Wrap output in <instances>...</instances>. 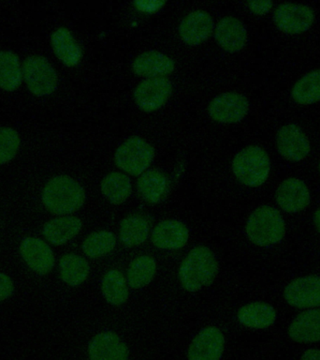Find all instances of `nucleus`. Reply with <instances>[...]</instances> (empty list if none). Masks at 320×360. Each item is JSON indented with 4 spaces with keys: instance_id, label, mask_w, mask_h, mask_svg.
<instances>
[{
    "instance_id": "nucleus-1",
    "label": "nucleus",
    "mask_w": 320,
    "mask_h": 360,
    "mask_svg": "<svg viewBox=\"0 0 320 360\" xmlns=\"http://www.w3.org/2000/svg\"><path fill=\"white\" fill-rule=\"evenodd\" d=\"M41 200L45 208L53 215L69 216L83 207L86 193L72 177L58 176L45 184Z\"/></svg>"
},
{
    "instance_id": "nucleus-2",
    "label": "nucleus",
    "mask_w": 320,
    "mask_h": 360,
    "mask_svg": "<svg viewBox=\"0 0 320 360\" xmlns=\"http://www.w3.org/2000/svg\"><path fill=\"white\" fill-rule=\"evenodd\" d=\"M219 266L209 248L198 246L191 250L179 269L180 283L187 292H196L210 286L218 276Z\"/></svg>"
},
{
    "instance_id": "nucleus-3",
    "label": "nucleus",
    "mask_w": 320,
    "mask_h": 360,
    "mask_svg": "<svg viewBox=\"0 0 320 360\" xmlns=\"http://www.w3.org/2000/svg\"><path fill=\"white\" fill-rule=\"evenodd\" d=\"M247 238L260 247L279 243L286 233V224L279 211L262 205L250 215L246 226Z\"/></svg>"
},
{
    "instance_id": "nucleus-4",
    "label": "nucleus",
    "mask_w": 320,
    "mask_h": 360,
    "mask_svg": "<svg viewBox=\"0 0 320 360\" xmlns=\"http://www.w3.org/2000/svg\"><path fill=\"white\" fill-rule=\"evenodd\" d=\"M232 170L239 181L244 185L260 187L268 179L271 160L267 152L260 146H247L236 155Z\"/></svg>"
},
{
    "instance_id": "nucleus-5",
    "label": "nucleus",
    "mask_w": 320,
    "mask_h": 360,
    "mask_svg": "<svg viewBox=\"0 0 320 360\" xmlns=\"http://www.w3.org/2000/svg\"><path fill=\"white\" fill-rule=\"evenodd\" d=\"M154 157L153 146L142 138H128L117 148L114 162L117 167L131 176H138L145 173Z\"/></svg>"
},
{
    "instance_id": "nucleus-6",
    "label": "nucleus",
    "mask_w": 320,
    "mask_h": 360,
    "mask_svg": "<svg viewBox=\"0 0 320 360\" xmlns=\"http://www.w3.org/2000/svg\"><path fill=\"white\" fill-rule=\"evenodd\" d=\"M22 78L28 90L36 97L52 94L58 84L55 68L41 56H30L25 58L22 63Z\"/></svg>"
},
{
    "instance_id": "nucleus-7",
    "label": "nucleus",
    "mask_w": 320,
    "mask_h": 360,
    "mask_svg": "<svg viewBox=\"0 0 320 360\" xmlns=\"http://www.w3.org/2000/svg\"><path fill=\"white\" fill-rule=\"evenodd\" d=\"M171 92L173 86L168 78H147L135 89L134 100L143 112H152L165 105Z\"/></svg>"
},
{
    "instance_id": "nucleus-8",
    "label": "nucleus",
    "mask_w": 320,
    "mask_h": 360,
    "mask_svg": "<svg viewBox=\"0 0 320 360\" xmlns=\"http://www.w3.org/2000/svg\"><path fill=\"white\" fill-rule=\"evenodd\" d=\"M274 21L283 32L300 34L312 27L314 21V14L307 6L284 3L274 11Z\"/></svg>"
},
{
    "instance_id": "nucleus-9",
    "label": "nucleus",
    "mask_w": 320,
    "mask_h": 360,
    "mask_svg": "<svg viewBox=\"0 0 320 360\" xmlns=\"http://www.w3.org/2000/svg\"><path fill=\"white\" fill-rule=\"evenodd\" d=\"M209 115L218 123L240 122L249 110L248 100L244 95L227 92L218 96L211 101Z\"/></svg>"
},
{
    "instance_id": "nucleus-10",
    "label": "nucleus",
    "mask_w": 320,
    "mask_h": 360,
    "mask_svg": "<svg viewBox=\"0 0 320 360\" xmlns=\"http://www.w3.org/2000/svg\"><path fill=\"white\" fill-rule=\"evenodd\" d=\"M20 255L27 266L36 274H49L55 266V253L52 248L41 238L34 236L22 238L20 244Z\"/></svg>"
},
{
    "instance_id": "nucleus-11",
    "label": "nucleus",
    "mask_w": 320,
    "mask_h": 360,
    "mask_svg": "<svg viewBox=\"0 0 320 360\" xmlns=\"http://www.w3.org/2000/svg\"><path fill=\"white\" fill-rule=\"evenodd\" d=\"M284 297L295 308L320 307V276H306L292 281L284 290Z\"/></svg>"
},
{
    "instance_id": "nucleus-12",
    "label": "nucleus",
    "mask_w": 320,
    "mask_h": 360,
    "mask_svg": "<svg viewBox=\"0 0 320 360\" xmlns=\"http://www.w3.org/2000/svg\"><path fill=\"white\" fill-rule=\"evenodd\" d=\"M276 146L281 156L291 162L305 159L311 149L307 136L295 124H288L279 129L276 135Z\"/></svg>"
},
{
    "instance_id": "nucleus-13",
    "label": "nucleus",
    "mask_w": 320,
    "mask_h": 360,
    "mask_svg": "<svg viewBox=\"0 0 320 360\" xmlns=\"http://www.w3.org/2000/svg\"><path fill=\"white\" fill-rule=\"evenodd\" d=\"M224 346L225 337L220 329L208 326L194 338L188 349V360H220Z\"/></svg>"
},
{
    "instance_id": "nucleus-14",
    "label": "nucleus",
    "mask_w": 320,
    "mask_h": 360,
    "mask_svg": "<svg viewBox=\"0 0 320 360\" xmlns=\"http://www.w3.org/2000/svg\"><path fill=\"white\" fill-rule=\"evenodd\" d=\"M275 199L279 207L288 213H297L305 210L310 202V191L302 180L288 179L278 187Z\"/></svg>"
},
{
    "instance_id": "nucleus-15",
    "label": "nucleus",
    "mask_w": 320,
    "mask_h": 360,
    "mask_svg": "<svg viewBox=\"0 0 320 360\" xmlns=\"http://www.w3.org/2000/svg\"><path fill=\"white\" fill-rule=\"evenodd\" d=\"M90 360H126L128 348L114 332L95 335L88 345Z\"/></svg>"
},
{
    "instance_id": "nucleus-16",
    "label": "nucleus",
    "mask_w": 320,
    "mask_h": 360,
    "mask_svg": "<svg viewBox=\"0 0 320 360\" xmlns=\"http://www.w3.org/2000/svg\"><path fill=\"white\" fill-rule=\"evenodd\" d=\"M213 30L212 16L204 11H195L182 20L179 27L182 41L190 46L202 44Z\"/></svg>"
},
{
    "instance_id": "nucleus-17",
    "label": "nucleus",
    "mask_w": 320,
    "mask_h": 360,
    "mask_svg": "<svg viewBox=\"0 0 320 360\" xmlns=\"http://www.w3.org/2000/svg\"><path fill=\"white\" fill-rule=\"evenodd\" d=\"M189 231L182 222L167 219L159 222L152 233V242L160 250H176L187 245Z\"/></svg>"
},
{
    "instance_id": "nucleus-18",
    "label": "nucleus",
    "mask_w": 320,
    "mask_h": 360,
    "mask_svg": "<svg viewBox=\"0 0 320 360\" xmlns=\"http://www.w3.org/2000/svg\"><path fill=\"white\" fill-rule=\"evenodd\" d=\"M174 68L173 59L157 51L142 53L132 63L135 75L145 78L164 77L173 72Z\"/></svg>"
},
{
    "instance_id": "nucleus-19",
    "label": "nucleus",
    "mask_w": 320,
    "mask_h": 360,
    "mask_svg": "<svg viewBox=\"0 0 320 360\" xmlns=\"http://www.w3.org/2000/svg\"><path fill=\"white\" fill-rule=\"evenodd\" d=\"M215 37L218 44L229 53L243 49L247 41V31L243 22L234 17H225L216 25Z\"/></svg>"
},
{
    "instance_id": "nucleus-20",
    "label": "nucleus",
    "mask_w": 320,
    "mask_h": 360,
    "mask_svg": "<svg viewBox=\"0 0 320 360\" xmlns=\"http://www.w3.org/2000/svg\"><path fill=\"white\" fill-rule=\"evenodd\" d=\"M83 228L77 217L61 216L48 221L42 227V235L49 243L62 246L74 238Z\"/></svg>"
},
{
    "instance_id": "nucleus-21",
    "label": "nucleus",
    "mask_w": 320,
    "mask_h": 360,
    "mask_svg": "<svg viewBox=\"0 0 320 360\" xmlns=\"http://www.w3.org/2000/svg\"><path fill=\"white\" fill-rule=\"evenodd\" d=\"M51 44L56 58L65 66H77L83 58V51L72 32L66 27H59L51 36Z\"/></svg>"
},
{
    "instance_id": "nucleus-22",
    "label": "nucleus",
    "mask_w": 320,
    "mask_h": 360,
    "mask_svg": "<svg viewBox=\"0 0 320 360\" xmlns=\"http://www.w3.org/2000/svg\"><path fill=\"white\" fill-rule=\"evenodd\" d=\"M288 335L294 342H320V309H309L298 315L288 328Z\"/></svg>"
},
{
    "instance_id": "nucleus-23",
    "label": "nucleus",
    "mask_w": 320,
    "mask_h": 360,
    "mask_svg": "<svg viewBox=\"0 0 320 360\" xmlns=\"http://www.w3.org/2000/svg\"><path fill=\"white\" fill-rule=\"evenodd\" d=\"M137 188L140 197L149 204L161 202L168 193L167 176L157 169H150L140 174L137 182Z\"/></svg>"
},
{
    "instance_id": "nucleus-24",
    "label": "nucleus",
    "mask_w": 320,
    "mask_h": 360,
    "mask_svg": "<svg viewBox=\"0 0 320 360\" xmlns=\"http://www.w3.org/2000/svg\"><path fill=\"white\" fill-rule=\"evenodd\" d=\"M237 316L239 322L246 328L264 329L275 322L276 311L268 303L252 302L241 307Z\"/></svg>"
},
{
    "instance_id": "nucleus-25",
    "label": "nucleus",
    "mask_w": 320,
    "mask_h": 360,
    "mask_svg": "<svg viewBox=\"0 0 320 360\" xmlns=\"http://www.w3.org/2000/svg\"><path fill=\"white\" fill-rule=\"evenodd\" d=\"M59 274L67 285L76 287L83 284L88 278L90 266L83 256L67 253L59 261Z\"/></svg>"
},
{
    "instance_id": "nucleus-26",
    "label": "nucleus",
    "mask_w": 320,
    "mask_h": 360,
    "mask_svg": "<svg viewBox=\"0 0 320 360\" xmlns=\"http://www.w3.org/2000/svg\"><path fill=\"white\" fill-rule=\"evenodd\" d=\"M22 66L20 58L13 51H0V89L13 92L21 86Z\"/></svg>"
},
{
    "instance_id": "nucleus-27",
    "label": "nucleus",
    "mask_w": 320,
    "mask_h": 360,
    "mask_svg": "<svg viewBox=\"0 0 320 360\" xmlns=\"http://www.w3.org/2000/svg\"><path fill=\"white\" fill-rule=\"evenodd\" d=\"M150 233L147 219L139 214L128 216L121 221L120 240L125 247L133 248L145 243Z\"/></svg>"
},
{
    "instance_id": "nucleus-28",
    "label": "nucleus",
    "mask_w": 320,
    "mask_h": 360,
    "mask_svg": "<svg viewBox=\"0 0 320 360\" xmlns=\"http://www.w3.org/2000/svg\"><path fill=\"white\" fill-rule=\"evenodd\" d=\"M101 292L107 302L112 306H121L128 298V284L123 273L111 269L104 275L101 281Z\"/></svg>"
},
{
    "instance_id": "nucleus-29",
    "label": "nucleus",
    "mask_w": 320,
    "mask_h": 360,
    "mask_svg": "<svg viewBox=\"0 0 320 360\" xmlns=\"http://www.w3.org/2000/svg\"><path fill=\"white\" fill-rule=\"evenodd\" d=\"M131 181L125 174L112 172L101 182L100 188L104 197L112 205H121L131 196Z\"/></svg>"
},
{
    "instance_id": "nucleus-30",
    "label": "nucleus",
    "mask_w": 320,
    "mask_h": 360,
    "mask_svg": "<svg viewBox=\"0 0 320 360\" xmlns=\"http://www.w3.org/2000/svg\"><path fill=\"white\" fill-rule=\"evenodd\" d=\"M156 272V264L154 258L148 255L139 256L129 264L126 281L131 288H143L153 281Z\"/></svg>"
},
{
    "instance_id": "nucleus-31",
    "label": "nucleus",
    "mask_w": 320,
    "mask_h": 360,
    "mask_svg": "<svg viewBox=\"0 0 320 360\" xmlns=\"http://www.w3.org/2000/svg\"><path fill=\"white\" fill-rule=\"evenodd\" d=\"M292 98L297 103L312 104L320 101V70H313L294 84Z\"/></svg>"
},
{
    "instance_id": "nucleus-32",
    "label": "nucleus",
    "mask_w": 320,
    "mask_h": 360,
    "mask_svg": "<svg viewBox=\"0 0 320 360\" xmlns=\"http://www.w3.org/2000/svg\"><path fill=\"white\" fill-rule=\"evenodd\" d=\"M115 245H116V238L114 233L102 230L87 236L81 245V249L87 257L97 259L111 253Z\"/></svg>"
},
{
    "instance_id": "nucleus-33",
    "label": "nucleus",
    "mask_w": 320,
    "mask_h": 360,
    "mask_svg": "<svg viewBox=\"0 0 320 360\" xmlns=\"http://www.w3.org/2000/svg\"><path fill=\"white\" fill-rule=\"evenodd\" d=\"M21 139L15 129L0 127V165L10 162L18 153Z\"/></svg>"
},
{
    "instance_id": "nucleus-34",
    "label": "nucleus",
    "mask_w": 320,
    "mask_h": 360,
    "mask_svg": "<svg viewBox=\"0 0 320 360\" xmlns=\"http://www.w3.org/2000/svg\"><path fill=\"white\" fill-rule=\"evenodd\" d=\"M14 292L13 280L4 273H0V303L7 300Z\"/></svg>"
},
{
    "instance_id": "nucleus-35",
    "label": "nucleus",
    "mask_w": 320,
    "mask_h": 360,
    "mask_svg": "<svg viewBox=\"0 0 320 360\" xmlns=\"http://www.w3.org/2000/svg\"><path fill=\"white\" fill-rule=\"evenodd\" d=\"M250 11L258 15H264L271 10L274 3L272 1H250L247 3Z\"/></svg>"
},
{
    "instance_id": "nucleus-36",
    "label": "nucleus",
    "mask_w": 320,
    "mask_h": 360,
    "mask_svg": "<svg viewBox=\"0 0 320 360\" xmlns=\"http://www.w3.org/2000/svg\"><path fill=\"white\" fill-rule=\"evenodd\" d=\"M166 4L164 1H135L134 5L136 6L138 10L143 11V13H154L160 10Z\"/></svg>"
},
{
    "instance_id": "nucleus-37",
    "label": "nucleus",
    "mask_w": 320,
    "mask_h": 360,
    "mask_svg": "<svg viewBox=\"0 0 320 360\" xmlns=\"http://www.w3.org/2000/svg\"><path fill=\"white\" fill-rule=\"evenodd\" d=\"M300 360H320V350L319 349H309L302 354Z\"/></svg>"
},
{
    "instance_id": "nucleus-38",
    "label": "nucleus",
    "mask_w": 320,
    "mask_h": 360,
    "mask_svg": "<svg viewBox=\"0 0 320 360\" xmlns=\"http://www.w3.org/2000/svg\"><path fill=\"white\" fill-rule=\"evenodd\" d=\"M314 222L317 231L320 233V207L314 213Z\"/></svg>"
},
{
    "instance_id": "nucleus-39",
    "label": "nucleus",
    "mask_w": 320,
    "mask_h": 360,
    "mask_svg": "<svg viewBox=\"0 0 320 360\" xmlns=\"http://www.w3.org/2000/svg\"><path fill=\"white\" fill-rule=\"evenodd\" d=\"M319 172H320V163H319Z\"/></svg>"
}]
</instances>
